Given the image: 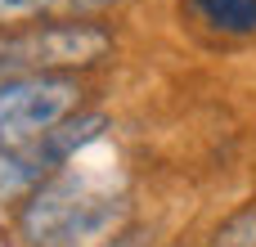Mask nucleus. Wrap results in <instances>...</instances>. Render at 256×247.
Instances as JSON below:
<instances>
[{"label":"nucleus","mask_w":256,"mask_h":247,"mask_svg":"<svg viewBox=\"0 0 256 247\" xmlns=\"http://www.w3.org/2000/svg\"><path fill=\"white\" fill-rule=\"evenodd\" d=\"M130 225V198L99 189L86 171H54L14 216L9 234L18 247H104Z\"/></svg>","instance_id":"f257e3e1"},{"label":"nucleus","mask_w":256,"mask_h":247,"mask_svg":"<svg viewBox=\"0 0 256 247\" xmlns=\"http://www.w3.org/2000/svg\"><path fill=\"white\" fill-rule=\"evenodd\" d=\"M117 54L108 18L76 22H22L0 32V81L4 76H86Z\"/></svg>","instance_id":"f03ea898"},{"label":"nucleus","mask_w":256,"mask_h":247,"mask_svg":"<svg viewBox=\"0 0 256 247\" xmlns=\"http://www.w3.org/2000/svg\"><path fill=\"white\" fill-rule=\"evenodd\" d=\"M86 76H4L0 81V153L32 148L63 117L86 108Z\"/></svg>","instance_id":"7ed1b4c3"},{"label":"nucleus","mask_w":256,"mask_h":247,"mask_svg":"<svg viewBox=\"0 0 256 247\" xmlns=\"http://www.w3.org/2000/svg\"><path fill=\"white\" fill-rule=\"evenodd\" d=\"M108 130H112V117H108V112H99V108H81V112L63 117L54 130H45V135L36 140V153L45 158L50 171H68V166H72L86 148H94Z\"/></svg>","instance_id":"20e7f679"},{"label":"nucleus","mask_w":256,"mask_h":247,"mask_svg":"<svg viewBox=\"0 0 256 247\" xmlns=\"http://www.w3.org/2000/svg\"><path fill=\"white\" fill-rule=\"evenodd\" d=\"M180 9L212 40H256V0H180Z\"/></svg>","instance_id":"39448f33"},{"label":"nucleus","mask_w":256,"mask_h":247,"mask_svg":"<svg viewBox=\"0 0 256 247\" xmlns=\"http://www.w3.org/2000/svg\"><path fill=\"white\" fill-rule=\"evenodd\" d=\"M122 0H0V32L22 22H76L108 18Z\"/></svg>","instance_id":"423d86ee"},{"label":"nucleus","mask_w":256,"mask_h":247,"mask_svg":"<svg viewBox=\"0 0 256 247\" xmlns=\"http://www.w3.org/2000/svg\"><path fill=\"white\" fill-rule=\"evenodd\" d=\"M50 176H54V171L45 166V158L36 153V144H32V148H9V153H0V216H14Z\"/></svg>","instance_id":"0eeeda50"},{"label":"nucleus","mask_w":256,"mask_h":247,"mask_svg":"<svg viewBox=\"0 0 256 247\" xmlns=\"http://www.w3.org/2000/svg\"><path fill=\"white\" fill-rule=\"evenodd\" d=\"M198 247H256V198L243 202V207H234V212H225L202 234Z\"/></svg>","instance_id":"6e6552de"},{"label":"nucleus","mask_w":256,"mask_h":247,"mask_svg":"<svg viewBox=\"0 0 256 247\" xmlns=\"http://www.w3.org/2000/svg\"><path fill=\"white\" fill-rule=\"evenodd\" d=\"M104 247H162V243H158V230H153V225H135V220H130L122 234H112Z\"/></svg>","instance_id":"1a4fd4ad"}]
</instances>
